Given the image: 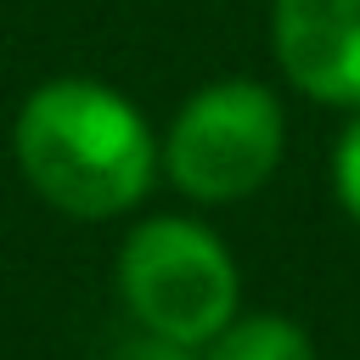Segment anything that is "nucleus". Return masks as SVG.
<instances>
[{
    "mask_svg": "<svg viewBox=\"0 0 360 360\" xmlns=\"http://www.w3.org/2000/svg\"><path fill=\"white\" fill-rule=\"evenodd\" d=\"M197 360H315V338L292 315H236L197 349Z\"/></svg>",
    "mask_w": 360,
    "mask_h": 360,
    "instance_id": "nucleus-5",
    "label": "nucleus"
},
{
    "mask_svg": "<svg viewBox=\"0 0 360 360\" xmlns=\"http://www.w3.org/2000/svg\"><path fill=\"white\" fill-rule=\"evenodd\" d=\"M118 292L146 338L169 349H202L225 321H236L242 276L208 225L186 214H152L118 248Z\"/></svg>",
    "mask_w": 360,
    "mask_h": 360,
    "instance_id": "nucleus-2",
    "label": "nucleus"
},
{
    "mask_svg": "<svg viewBox=\"0 0 360 360\" xmlns=\"http://www.w3.org/2000/svg\"><path fill=\"white\" fill-rule=\"evenodd\" d=\"M332 197H338V208L360 225V112L343 124V135H338V146H332Z\"/></svg>",
    "mask_w": 360,
    "mask_h": 360,
    "instance_id": "nucleus-6",
    "label": "nucleus"
},
{
    "mask_svg": "<svg viewBox=\"0 0 360 360\" xmlns=\"http://www.w3.org/2000/svg\"><path fill=\"white\" fill-rule=\"evenodd\" d=\"M11 152L22 180L73 219L129 214L163 163L141 107L96 79L39 84L11 124Z\"/></svg>",
    "mask_w": 360,
    "mask_h": 360,
    "instance_id": "nucleus-1",
    "label": "nucleus"
},
{
    "mask_svg": "<svg viewBox=\"0 0 360 360\" xmlns=\"http://www.w3.org/2000/svg\"><path fill=\"white\" fill-rule=\"evenodd\" d=\"M287 152V112L259 79H214L180 101L163 135V174L191 202L253 197Z\"/></svg>",
    "mask_w": 360,
    "mask_h": 360,
    "instance_id": "nucleus-3",
    "label": "nucleus"
},
{
    "mask_svg": "<svg viewBox=\"0 0 360 360\" xmlns=\"http://www.w3.org/2000/svg\"><path fill=\"white\" fill-rule=\"evenodd\" d=\"M270 51L309 101L360 112V0H270Z\"/></svg>",
    "mask_w": 360,
    "mask_h": 360,
    "instance_id": "nucleus-4",
    "label": "nucleus"
}]
</instances>
